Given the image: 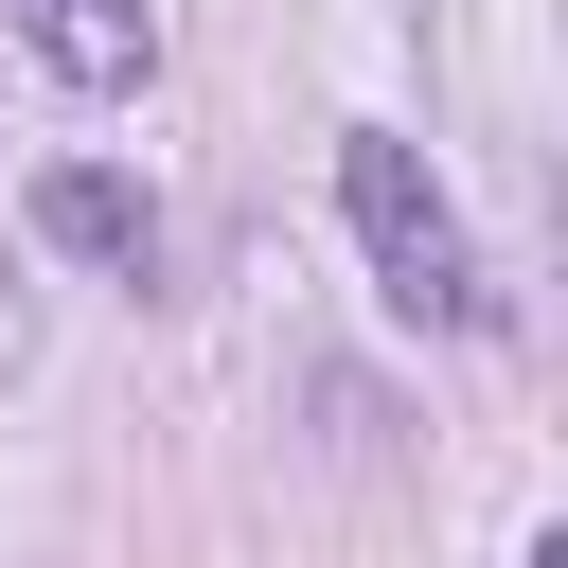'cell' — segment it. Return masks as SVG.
Masks as SVG:
<instances>
[{"mask_svg": "<svg viewBox=\"0 0 568 568\" xmlns=\"http://www.w3.org/2000/svg\"><path fill=\"white\" fill-rule=\"evenodd\" d=\"M337 195H355V248H373L390 320H444V337H479V320H497L479 248H462V213H444V178H426V142H390V124H337Z\"/></svg>", "mask_w": 568, "mask_h": 568, "instance_id": "cell-1", "label": "cell"}, {"mask_svg": "<svg viewBox=\"0 0 568 568\" xmlns=\"http://www.w3.org/2000/svg\"><path fill=\"white\" fill-rule=\"evenodd\" d=\"M36 231H53L71 266H124V284L160 266V195H142L124 160H36Z\"/></svg>", "mask_w": 568, "mask_h": 568, "instance_id": "cell-2", "label": "cell"}, {"mask_svg": "<svg viewBox=\"0 0 568 568\" xmlns=\"http://www.w3.org/2000/svg\"><path fill=\"white\" fill-rule=\"evenodd\" d=\"M18 36H36V71L89 89V106H124V89L160 71V18H142V0H18Z\"/></svg>", "mask_w": 568, "mask_h": 568, "instance_id": "cell-3", "label": "cell"}]
</instances>
